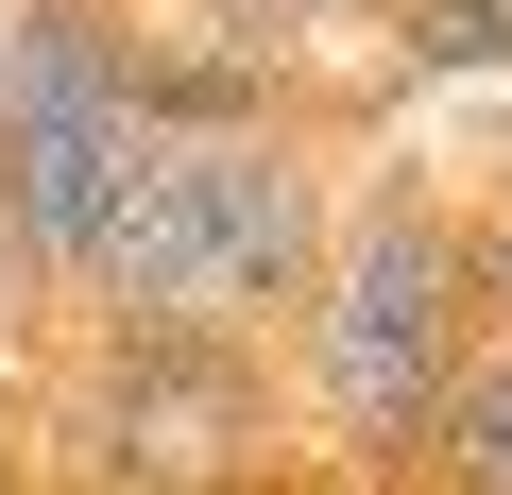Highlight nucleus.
I'll return each instance as SVG.
<instances>
[{
    "label": "nucleus",
    "mask_w": 512,
    "mask_h": 495,
    "mask_svg": "<svg viewBox=\"0 0 512 495\" xmlns=\"http://www.w3.org/2000/svg\"><path fill=\"white\" fill-rule=\"evenodd\" d=\"M478 291H495V325H512V154H495V188H478Z\"/></svg>",
    "instance_id": "9d476101"
},
{
    "label": "nucleus",
    "mask_w": 512,
    "mask_h": 495,
    "mask_svg": "<svg viewBox=\"0 0 512 495\" xmlns=\"http://www.w3.org/2000/svg\"><path fill=\"white\" fill-rule=\"evenodd\" d=\"M410 478H427V495H512V325L461 359V393H444V427H427Z\"/></svg>",
    "instance_id": "0eeeda50"
},
{
    "label": "nucleus",
    "mask_w": 512,
    "mask_h": 495,
    "mask_svg": "<svg viewBox=\"0 0 512 495\" xmlns=\"http://www.w3.org/2000/svg\"><path fill=\"white\" fill-rule=\"evenodd\" d=\"M137 103H154V137H291V120H308V69H291V52H239V35H205V18H154Z\"/></svg>",
    "instance_id": "423d86ee"
},
{
    "label": "nucleus",
    "mask_w": 512,
    "mask_h": 495,
    "mask_svg": "<svg viewBox=\"0 0 512 495\" xmlns=\"http://www.w3.org/2000/svg\"><path fill=\"white\" fill-rule=\"evenodd\" d=\"M137 154H154V120H0V291L35 325H86Z\"/></svg>",
    "instance_id": "20e7f679"
},
{
    "label": "nucleus",
    "mask_w": 512,
    "mask_h": 495,
    "mask_svg": "<svg viewBox=\"0 0 512 495\" xmlns=\"http://www.w3.org/2000/svg\"><path fill=\"white\" fill-rule=\"evenodd\" d=\"M495 342V291H478V188H444L427 154H376L342 188V257H325V308L291 342V393L342 461L410 478L461 359Z\"/></svg>",
    "instance_id": "f257e3e1"
},
{
    "label": "nucleus",
    "mask_w": 512,
    "mask_h": 495,
    "mask_svg": "<svg viewBox=\"0 0 512 495\" xmlns=\"http://www.w3.org/2000/svg\"><path fill=\"white\" fill-rule=\"evenodd\" d=\"M188 18L239 35V52H291V69H308V52H342V35H376L393 0H188Z\"/></svg>",
    "instance_id": "6e6552de"
},
{
    "label": "nucleus",
    "mask_w": 512,
    "mask_h": 495,
    "mask_svg": "<svg viewBox=\"0 0 512 495\" xmlns=\"http://www.w3.org/2000/svg\"><path fill=\"white\" fill-rule=\"evenodd\" d=\"M342 188L325 137H188V325L222 342H308L325 308V257H342Z\"/></svg>",
    "instance_id": "7ed1b4c3"
},
{
    "label": "nucleus",
    "mask_w": 512,
    "mask_h": 495,
    "mask_svg": "<svg viewBox=\"0 0 512 495\" xmlns=\"http://www.w3.org/2000/svg\"><path fill=\"white\" fill-rule=\"evenodd\" d=\"M35 461H52V427H35V393H0V495H35Z\"/></svg>",
    "instance_id": "9b49d317"
},
{
    "label": "nucleus",
    "mask_w": 512,
    "mask_h": 495,
    "mask_svg": "<svg viewBox=\"0 0 512 495\" xmlns=\"http://www.w3.org/2000/svg\"><path fill=\"white\" fill-rule=\"evenodd\" d=\"M52 478L69 495H239L274 461V342L222 325H86L35 376Z\"/></svg>",
    "instance_id": "f03ea898"
},
{
    "label": "nucleus",
    "mask_w": 512,
    "mask_h": 495,
    "mask_svg": "<svg viewBox=\"0 0 512 495\" xmlns=\"http://www.w3.org/2000/svg\"><path fill=\"white\" fill-rule=\"evenodd\" d=\"M410 69H512V0H393Z\"/></svg>",
    "instance_id": "1a4fd4ad"
},
{
    "label": "nucleus",
    "mask_w": 512,
    "mask_h": 495,
    "mask_svg": "<svg viewBox=\"0 0 512 495\" xmlns=\"http://www.w3.org/2000/svg\"><path fill=\"white\" fill-rule=\"evenodd\" d=\"M154 0H0V120H154Z\"/></svg>",
    "instance_id": "39448f33"
}]
</instances>
